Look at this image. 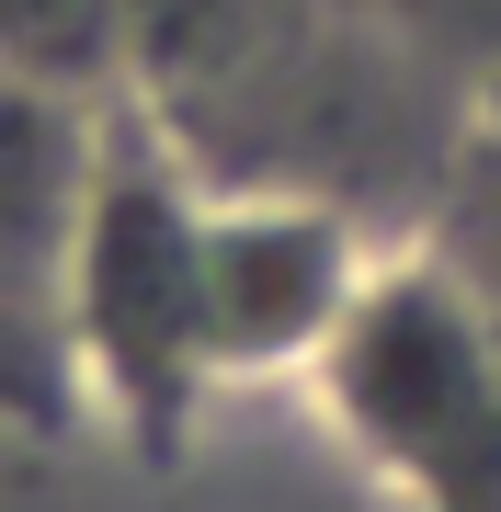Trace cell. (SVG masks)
I'll list each match as a JSON object with an SVG mask.
<instances>
[{
  "instance_id": "cell-1",
  "label": "cell",
  "mask_w": 501,
  "mask_h": 512,
  "mask_svg": "<svg viewBox=\"0 0 501 512\" xmlns=\"http://www.w3.org/2000/svg\"><path fill=\"white\" fill-rule=\"evenodd\" d=\"M205 171L137 103H103L80 183L69 274H57V365L80 433L126 444L149 478L194 467L217 421V330H205Z\"/></svg>"
},
{
  "instance_id": "cell-2",
  "label": "cell",
  "mask_w": 501,
  "mask_h": 512,
  "mask_svg": "<svg viewBox=\"0 0 501 512\" xmlns=\"http://www.w3.org/2000/svg\"><path fill=\"white\" fill-rule=\"evenodd\" d=\"M308 399L388 512H501V342L422 239L388 251Z\"/></svg>"
},
{
  "instance_id": "cell-3",
  "label": "cell",
  "mask_w": 501,
  "mask_h": 512,
  "mask_svg": "<svg viewBox=\"0 0 501 512\" xmlns=\"http://www.w3.org/2000/svg\"><path fill=\"white\" fill-rule=\"evenodd\" d=\"M399 239L297 183H217L205 194V330L217 387H308L331 365L353 308L376 296Z\"/></svg>"
},
{
  "instance_id": "cell-4",
  "label": "cell",
  "mask_w": 501,
  "mask_h": 512,
  "mask_svg": "<svg viewBox=\"0 0 501 512\" xmlns=\"http://www.w3.org/2000/svg\"><path fill=\"white\" fill-rule=\"evenodd\" d=\"M0 80L126 103V0H0Z\"/></svg>"
},
{
  "instance_id": "cell-5",
  "label": "cell",
  "mask_w": 501,
  "mask_h": 512,
  "mask_svg": "<svg viewBox=\"0 0 501 512\" xmlns=\"http://www.w3.org/2000/svg\"><path fill=\"white\" fill-rule=\"evenodd\" d=\"M399 12L422 23L467 80H501V0H399Z\"/></svg>"
},
{
  "instance_id": "cell-6",
  "label": "cell",
  "mask_w": 501,
  "mask_h": 512,
  "mask_svg": "<svg viewBox=\"0 0 501 512\" xmlns=\"http://www.w3.org/2000/svg\"><path fill=\"white\" fill-rule=\"evenodd\" d=\"M479 114H490V126H501V80H479Z\"/></svg>"
}]
</instances>
